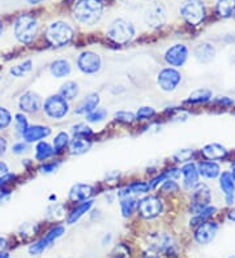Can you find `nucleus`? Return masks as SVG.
I'll return each mask as SVG.
<instances>
[{
  "instance_id": "1",
  "label": "nucleus",
  "mask_w": 235,
  "mask_h": 258,
  "mask_svg": "<svg viewBox=\"0 0 235 258\" xmlns=\"http://www.w3.org/2000/svg\"><path fill=\"white\" fill-rule=\"evenodd\" d=\"M73 17L85 26L96 25L102 17L104 4L101 0H77L73 6Z\"/></svg>"
},
{
  "instance_id": "2",
  "label": "nucleus",
  "mask_w": 235,
  "mask_h": 258,
  "mask_svg": "<svg viewBox=\"0 0 235 258\" xmlns=\"http://www.w3.org/2000/svg\"><path fill=\"white\" fill-rule=\"evenodd\" d=\"M44 37L53 47H63L72 42L75 32L67 22L55 21L47 26Z\"/></svg>"
},
{
  "instance_id": "3",
  "label": "nucleus",
  "mask_w": 235,
  "mask_h": 258,
  "mask_svg": "<svg viewBox=\"0 0 235 258\" xmlns=\"http://www.w3.org/2000/svg\"><path fill=\"white\" fill-rule=\"evenodd\" d=\"M16 39L22 44H30L34 42L38 34V22L30 15H21L16 19L13 26Z\"/></svg>"
},
{
  "instance_id": "4",
  "label": "nucleus",
  "mask_w": 235,
  "mask_h": 258,
  "mask_svg": "<svg viewBox=\"0 0 235 258\" xmlns=\"http://www.w3.org/2000/svg\"><path fill=\"white\" fill-rule=\"evenodd\" d=\"M135 26L124 19H116L110 22L106 30L107 37L118 44H127L131 42L132 38L135 37Z\"/></svg>"
},
{
  "instance_id": "5",
  "label": "nucleus",
  "mask_w": 235,
  "mask_h": 258,
  "mask_svg": "<svg viewBox=\"0 0 235 258\" xmlns=\"http://www.w3.org/2000/svg\"><path fill=\"white\" fill-rule=\"evenodd\" d=\"M180 15L190 25L198 26L207 17V8L201 0H185L180 6Z\"/></svg>"
},
{
  "instance_id": "6",
  "label": "nucleus",
  "mask_w": 235,
  "mask_h": 258,
  "mask_svg": "<svg viewBox=\"0 0 235 258\" xmlns=\"http://www.w3.org/2000/svg\"><path fill=\"white\" fill-rule=\"evenodd\" d=\"M42 110L47 117L53 120H62L68 115L69 104L68 101L64 99L60 94L50 95L44 99Z\"/></svg>"
},
{
  "instance_id": "7",
  "label": "nucleus",
  "mask_w": 235,
  "mask_h": 258,
  "mask_svg": "<svg viewBox=\"0 0 235 258\" xmlns=\"http://www.w3.org/2000/svg\"><path fill=\"white\" fill-rule=\"evenodd\" d=\"M163 202L157 196H147L137 202V213L145 221H152L163 213Z\"/></svg>"
},
{
  "instance_id": "8",
  "label": "nucleus",
  "mask_w": 235,
  "mask_h": 258,
  "mask_svg": "<svg viewBox=\"0 0 235 258\" xmlns=\"http://www.w3.org/2000/svg\"><path fill=\"white\" fill-rule=\"evenodd\" d=\"M180 82H182V73L172 67L163 68L157 75L158 88L165 93H171L176 90V88L180 85Z\"/></svg>"
},
{
  "instance_id": "9",
  "label": "nucleus",
  "mask_w": 235,
  "mask_h": 258,
  "mask_svg": "<svg viewBox=\"0 0 235 258\" xmlns=\"http://www.w3.org/2000/svg\"><path fill=\"white\" fill-rule=\"evenodd\" d=\"M76 66L84 75H97L102 68V59L93 51H84L77 56Z\"/></svg>"
},
{
  "instance_id": "10",
  "label": "nucleus",
  "mask_w": 235,
  "mask_h": 258,
  "mask_svg": "<svg viewBox=\"0 0 235 258\" xmlns=\"http://www.w3.org/2000/svg\"><path fill=\"white\" fill-rule=\"evenodd\" d=\"M210 200H212V195H210L209 186L207 184L199 183L192 189L191 205H190V210L192 214H198L199 211L209 206Z\"/></svg>"
},
{
  "instance_id": "11",
  "label": "nucleus",
  "mask_w": 235,
  "mask_h": 258,
  "mask_svg": "<svg viewBox=\"0 0 235 258\" xmlns=\"http://www.w3.org/2000/svg\"><path fill=\"white\" fill-rule=\"evenodd\" d=\"M190 50L184 43H175L170 46L165 52V61L172 68H182L187 63Z\"/></svg>"
},
{
  "instance_id": "12",
  "label": "nucleus",
  "mask_w": 235,
  "mask_h": 258,
  "mask_svg": "<svg viewBox=\"0 0 235 258\" xmlns=\"http://www.w3.org/2000/svg\"><path fill=\"white\" fill-rule=\"evenodd\" d=\"M64 227L63 226H55L54 228H51L49 232L44 235L42 239H39L38 241L33 242L30 246H29V254L31 255H38L41 254L42 252H44L49 246L53 244L55 240H58L59 237L63 236V233H64Z\"/></svg>"
},
{
  "instance_id": "13",
  "label": "nucleus",
  "mask_w": 235,
  "mask_h": 258,
  "mask_svg": "<svg viewBox=\"0 0 235 258\" xmlns=\"http://www.w3.org/2000/svg\"><path fill=\"white\" fill-rule=\"evenodd\" d=\"M218 223L213 221H207L204 223L199 224L196 231L194 233V237L196 240L198 244H201V245H207L209 244L212 240L216 237L217 232H218Z\"/></svg>"
},
{
  "instance_id": "14",
  "label": "nucleus",
  "mask_w": 235,
  "mask_h": 258,
  "mask_svg": "<svg viewBox=\"0 0 235 258\" xmlns=\"http://www.w3.org/2000/svg\"><path fill=\"white\" fill-rule=\"evenodd\" d=\"M145 21L152 28H161L167 21L166 11L161 4H153L145 12Z\"/></svg>"
},
{
  "instance_id": "15",
  "label": "nucleus",
  "mask_w": 235,
  "mask_h": 258,
  "mask_svg": "<svg viewBox=\"0 0 235 258\" xmlns=\"http://www.w3.org/2000/svg\"><path fill=\"white\" fill-rule=\"evenodd\" d=\"M180 173L183 176V186L187 190H192L195 186L198 185L200 181V173H199L198 170V164L192 163V162H188V163H184L180 168Z\"/></svg>"
},
{
  "instance_id": "16",
  "label": "nucleus",
  "mask_w": 235,
  "mask_h": 258,
  "mask_svg": "<svg viewBox=\"0 0 235 258\" xmlns=\"http://www.w3.org/2000/svg\"><path fill=\"white\" fill-rule=\"evenodd\" d=\"M219 188L223 193L225 202L227 205H232L235 200V181L230 171H223L219 175Z\"/></svg>"
},
{
  "instance_id": "17",
  "label": "nucleus",
  "mask_w": 235,
  "mask_h": 258,
  "mask_svg": "<svg viewBox=\"0 0 235 258\" xmlns=\"http://www.w3.org/2000/svg\"><path fill=\"white\" fill-rule=\"evenodd\" d=\"M149 246L157 252H165V253H172L174 250V241H172L171 236L167 233L158 232L154 233L149 237Z\"/></svg>"
},
{
  "instance_id": "18",
  "label": "nucleus",
  "mask_w": 235,
  "mask_h": 258,
  "mask_svg": "<svg viewBox=\"0 0 235 258\" xmlns=\"http://www.w3.org/2000/svg\"><path fill=\"white\" fill-rule=\"evenodd\" d=\"M19 107L24 112L35 113L41 108V97L34 92H26L21 95L19 101Z\"/></svg>"
},
{
  "instance_id": "19",
  "label": "nucleus",
  "mask_w": 235,
  "mask_h": 258,
  "mask_svg": "<svg viewBox=\"0 0 235 258\" xmlns=\"http://www.w3.org/2000/svg\"><path fill=\"white\" fill-rule=\"evenodd\" d=\"M96 189L90 184L77 183L69 190V200L73 202H84L88 201L91 196L94 195Z\"/></svg>"
},
{
  "instance_id": "20",
  "label": "nucleus",
  "mask_w": 235,
  "mask_h": 258,
  "mask_svg": "<svg viewBox=\"0 0 235 258\" xmlns=\"http://www.w3.org/2000/svg\"><path fill=\"white\" fill-rule=\"evenodd\" d=\"M51 135V129L44 125H29L26 131L22 133L24 141L31 144V142H39L41 140L46 139Z\"/></svg>"
},
{
  "instance_id": "21",
  "label": "nucleus",
  "mask_w": 235,
  "mask_h": 258,
  "mask_svg": "<svg viewBox=\"0 0 235 258\" xmlns=\"http://www.w3.org/2000/svg\"><path fill=\"white\" fill-rule=\"evenodd\" d=\"M100 103V94H97V93H89V94L85 95L84 99L76 106L75 112L77 113V115H89V113L93 112L94 110H97Z\"/></svg>"
},
{
  "instance_id": "22",
  "label": "nucleus",
  "mask_w": 235,
  "mask_h": 258,
  "mask_svg": "<svg viewBox=\"0 0 235 258\" xmlns=\"http://www.w3.org/2000/svg\"><path fill=\"white\" fill-rule=\"evenodd\" d=\"M201 154L207 158L208 161L216 162L226 159L229 151H227L225 146L219 145V144H208V145H205L201 149Z\"/></svg>"
},
{
  "instance_id": "23",
  "label": "nucleus",
  "mask_w": 235,
  "mask_h": 258,
  "mask_svg": "<svg viewBox=\"0 0 235 258\" xmlns=\"http://www.w3.org/2000/svg\"><path fill=\"white\" fill-rule=\"evenodd\" d=\"M194 54L195 57L198 59V61H200V63L203 64H208L214 59V56H216V47H214L213 44L208 43V42H204V43L198 44V46L195 47Z\"/></svg>"
},
{
  "instance_id": "24",
  "label": "nucleus",
  "mask_w": 235,
  "mask_h": 258,
  "mask_svg": "<svg viewBox=\"0 0 235 258\" xmlns=\"http://www.w3.org/2000/svg\"><path fill=\"white\" fill-rule=\"evenodd\" d=\"M198 170H199V173H200L201 176L205 177V179H217V177H219V175H221V167H219V164L217 163V162H213V161H204V162H200V163H198Z\"/></svg>"
},
{
  "instance_id": "25",
  "label": "nucleus",
  "mask_w": 235,
  "mask_h": 258,
  "mask_svg": "<svg viewBox=\"0 0 235 258\" xmlns=\"http://www.w3.org/2000/svg\"><path fill=\"white\" fill-rule=\"evenodd\" d=\"M72 72V66L68 60L58 59L50 64V73L55 79H66Z\"/></svg>"
},
{
  "instance_id": "26",
  "label": "nucleus",
  "mask_w": 235,
  "mask_h": 258,
  "mask_svg": "<svg viewBox=\"0 0 235 258\" xmlns=\"http://www.w3.org/2000/svg\"><path fill=\"white\" fill-rule=\"evenodd\" d=\"M216 12L221 19H231L235 16V0H217Z\"/></svg>"
},
{
  "instance_id": "27",
  "label": "nucleus",
  "mask_w": 235,
  "mask_h": 258,
  "mask_svg": "<svg viewBox=\"0 0 235 258\" xmlns=\"http://www.w3.org/2000/svg\"><path fill=\"white\" fill-rule=\"evenodd\" d=\"M91 142L89 139L85 137H75L72 141L69 142V151L72 155H81L85 154L90 149Z\"/></svg>"
},
{
  "instance_id": "28",
  "label": "nucleus",
  "mask_w": 235,
  "mask_h": 258,
  "mask_svg": "<svg viewBox=\"0 0 235 258\" xmlns=\"http://www.w3.org/2000/svg\"><path fill=\"white\" fill-rule=\"evenodd\" d=\"M93 204L94 202L91 201V200L81 202V204L78 205L77 208H75L72 211H71V213H69L68 218H67V223L68 224L76 223V222H77L78 219L82 217V215H85L89 210H90L91 206H93Z\"/></svg>"
},
{
  "instance_id": "29",
  "label": "nucleus",
  "mask_w": 235,
  "mask_h": 258,
  "mask_svg": "<svg viewBox=\"0 0 235 258\" xmlns=\"http://www.w3.org/2000/svg\"><path fill=\"white\" fill-rule=\"evenodd\" d=\"M213 97V93L210 92L209 89H198V90H195L194 93L190 94L188 99H185L187 103L191 104H201V103H207L212 99Z\"/></svg>"
},
{
  "instance_id": "30",
  "label": "nucleus",
  "mask_w": 235,
  "mask_h": 258,
  "mask_svg": "<svg viewBox=\"0 0 235 258\" xmlns=\"http://www.w3.org/2000/svg\"><path fill=\"white\" fill-rule=\"evenodd\" d=\"M78 92H80V88H78L77 82L67 81L66 84H63L62 88H60L59 94L62 95L64 99H67V101H73V99L78 95Z\"/></svg>"
},
{
  "instance_id": "31",
  "label": "nucleus",
  "mask_w": 235,
  "mask_h": 258,
  "mask_svg": "<svg viewBox=\"0 0 235 258\" xmlns=\"http://www.w3.org/2000/svg\"><path fill=\"white\" fill-rule=\"evenodd\" d=\"M55 154L54 153V148L50 145V144H47L46 141H39L38 142V145L35 146V159L39 162H43L46 159H49L50 157Z\"/></svg>"
},
{
  "instance_id": "32",
  "label": "nucleus",
  "mask_w": 235,
  "mask_h": 258,
  "mask_svg": "<svg viewBox=\"0 0 235 258\" xmlns=\"http://www.w3.org/2000/svg\"><path fill=\"white\" fill-rule=\"evenodd\" d=\"M69 142H71V139H69L68 133L66 132L58 133L53 141L54 153H55V154H60V153H63V151L66 150L67 146H69Z\"/></svg>"
},
{
  "instance_id": "33",
  "label": "nucleus",
  "mask_w": 235,
  "mask_h": 258,
  "mask_svg": "<svg viewBox=\"0 0 235 258\" xmlns=\"http://www.w3.org/2000/svg\"><path fill=\"white\" fill-rule=\"evenodd\" d=\"M31 70H33V61H31V59H26L21 63L13 66L10 70V73L13 77H19L20 79V77H24V76L28 75Z\"/></svg>"
},
{
  "instance_id": "34",
  "label": "nucleus",
  "mask_w": 235,
  "mask_h": 258,
  "mask_svg": "<svg viewBox=\"0 0 235 258\" xmlns=\"http://www.w3.org/2000/svg\"><path fill=\"white\" fill-rule=\"evenodd\" d=\"M120 211H122V215L124 218L131 217L132 213L135 211V209H137V200L135 197H124V199H120Z\"/></svg>"
},
{
  "instance_id": "35",
  "label": "nucleus",
  "mask_w": 235,
  "mask_h": 258,
  "mask_svg": "<svg viewBox=\"0 0 235 258\" xmlns=\"http://www.w3.org/2000/svg\"><path fill=\"white\" fill-rule=\"evenodd\" d=\"M217 209L214 208V206H207L205 209H203L201 211H199L198 214H195V217L192 218L191 222L190 223L192 224V226H199V224L204 223V222L209 221V218L212 217V215H214V213H216Z\"/></svg>"
},
{
  "instance_id": "36",
  "label": "nucleus",
  "mask_w": 235,
  "mask_h": 258,
  "mask_svg": "<svg viewBox=\"0 0 235 258\" xmlns=\"http://www.w3.org/2000/svg\"><path fill=\"white\" fill-rule=\"evenodd\" d=\"M195 151L192 149H182V150L176 151L175 154L172 155V159L176 163H188L194 158Z\"/></svg>"
},
{
  "instance_id": "37",
  "label": "nucleus",
  "mask_w": 235,
  "mask_h": 258,
  "mask_svg": "<svg viewBox=\"0 0 235 258\" xmlns=\"http://www.w3.org/2000/svg\"><path fill=\"white\" fill-rule=\"evenodd\" d=\"M29 126L28 119L24 113H16L15 115V128L17 135L22 136V133L25 132L26 128Z\"/></svg>"
},
{
  "instance_id": "38",
  "label": "nucleus",
  "mask_w": 235,
  "mask_h": 258,
  "mask_svg": "<svg viewBox=\"0 0 235 258\" xmlns=\"http://www.w3.org/2000/svg\"><path fill=\"white\" fill-rule=\"evenodd\" d=\"M91 133H93L91 129L84 123H78L72 126L73 137H85V139H89V136H91Z\"/></svg>"
},
{
  "instance_id": "39",
  "label": "nucleus",
  "mask_w": 235,
  "mask_h": 258,
  "mask_svg": "<svg viewBox=\"0 0 235 258\" xmlns=\"http://www.w3.org/2000/svg\"><path fill=\"white\" fill-rule=\"evenodd\" d=\"M107 117V111L105 108H97L89 115H86V120L89 123H101Z\"/></svg>"
},
{
  "instance_id": "40",
  "label": "nucleus",
  "mask_w": 235,
  "mask_h": 258,
  "mask_svg": "<svg viewBox=\"0 0 235 258\" xmlns=\"http://www.w3.org/2000/svg\"><path fill=\"white\" fill-rule=\"evenodd\" d=\"M12 123V113L6 107H0V131L7 129Z\"/></svg>"
},
{
  "instance_id": "41",
  "label": "nucleus",
  "mask_w": 235,
  "mask_h": 258,
  "mask_svg": "<svg viewBox=\"0 0 235 258\" xmlns=\"http://www.w3.org/2000/svg\"><path fill=\"white\" fill-rule=\"evenodd\" d=\"M156 115V110L153 107H148V106H144V107H140L136 112V119L137 120H149Z\"/></svg>"
},
{
  "instance_id": "42",
  "label": "nucleus",
  "mask_w": 235,
  "mask_h": 258,
  "mask_svg": "<svg viewBox=\"0 0 235 258\" xmlns=\"http://www.w3.org/2000/svg\"><path fill=\"white\" fill-rule=\"evenodd\" d=\"M179 184L176 183V180L174 179H167L165 180L162 183V185H161V190H162L163 193H176L179 192Z\"/></svg>"
},
{
  "instance_id": "43",
  "label": "nucleus",
  "mask_w": 235,
  "mask_h": 258,
  "mask_svg": "<svg viewBox=\"0 0 235 258\" xmlns=\"http://www.w3.org/2000/svg\"><path fill=\"white\" fill-rule=\"evenodd\" d=\"M114 117H115V120H118V121H122V123L125 124L132 123V121L136 119L135 115L132 112H129V111H118V112H115Z\"/></svg>"
},
{
  "instance_id": "44",
  "label": "nucleus",
  "mask_w": 235,
  "mask_h": 258,
  "mask_svg": "<svg viewBox=\"0 0 235 258\" xmlns=\"http://www.w3.org/2000/svg\"><path fill=\"white\" fill-rule=\"evenodd\" d=\"M167 179H169V173H167V171H165V172L160 173L158 176L153 177V179L149 181V185H151L152 189L157 188V186L160 185V184H162L163 181H165V180H167Z\"/></svg>"
},
{
  "instance_id": "45",
  "label": "nucleus",
  "mask_w": 235,
  "mask_h": 258,
  "mask_svg": "<svg viewBox=\"0 0 235 258\" xmlns=\"http://www.w3.org/2000/svg\"><path fill=\"white\" fill-rule=\"evenodd\" d=\"M28 150H29L28 142H25V141L16 142L15 145L12 146L13 154H24V153H26Z\"/></svg>"
},
{
  "instance_id": "46",
  "label": "nucleus",
  "mask_w": 235,
  "mask_h": 258,
  "mask_svg": "<svg viewBox=\"0 0 235 258\" xmlns=\"http://www.w3.org/2000/svg\"><path fill=\"white\" fill-rule=\"evenodd\" d=\"M58 168V163H55V162H51V163H44L43 166L41 167V171L43 173H50V172H54V171L57 170Z\"/></svg>"
},
{
  "instance_id": "47",
  "label": "nucleus",
  "mask_w": 235,
  "mask_h": 258,
  "mask_svg": "<svg viewBox=\"0 0 235 258\" xmlns=\"http://www.w3.org/2000/svg\"><path fill=\"white\" fill-rule=\"evenodd\" d=\"M214 102L218 104H222V106H232L234 104V101L230 99L229 97H218L214 99Z\"/></svg>"
},
{
  "instance_id": "48",
  "label": "nucleus",
  "mask_w": 235,
  "mask_h": 258,
  "mask_svg": "<svg viewBox=\"0 0 235 258\" xmlns=\"http://www.w3.org/2000/svg\"><path fill=\"white\" fill-rule=\"evenodd\" d=\"M7 148H8V141L4 137H0V157H3L6 154Z\"/></svg>"
},
{
  "instance_id": "49",
  "label": "nucleus",
  "mask_w": 235,
  "mask_h": 258,
  "mask_svg": "<svg viewBox=\"0 0 235 258\" xmlns=\"http://www.w3.org/2000/svg\"><path fill=\"white\" fill-rule=\"evenodd\" d=\"M8 173V166L4 162H0V177Z\"/></svg>"
},
{
  "instance_id": "50",
  "label": "nucleus",
  "mask_w": 235,
  "mask_h": 258,
  "mask_svg": "<svg viewBox=\"0 0 235 258\" xmlns=\"http://www.w3.org/2000/svg\"><path fill=\"white\" fill-rule=\"evenodd\" d=\"M7 246V239L3 236H0V252H3Z\"/></svg>"
},
{
  "instance_id": "51",
  "label": "nucleus",
  "mask_w": 235,
  "mask_h": 258,
  "mask_svg": "<svg viewBox=\"0 0 235 258\" xmlns=\"http://www.w3.org/2000/svg\"><path fill=\"white\" fill-rule=\"evenodd\" d=\"M227 219L231 222H235V208H232L231 210H229V213H227Z\"/></svg>"
},
{
  "instance_id": "52",
  "label": "nucleus",
  "mask_w": 235,
  "mask_h": 258,
  "mask_svg": "<svg viewBox=\"0 0 235 258\" xmlns=\"http://www.w3.org/2000/svg\"><path fill=\"white\" fill-rule=\"evenodd\" d=\"M29 4H38V3H42L44 0H26Z\"/></svg>"
},
{
  "instance_id": "53",
  "label": "nucleus",
  "mask_w": 235,
  "mask_h": 258,
  "mask_svg": "<svg viewBox=\"0 0 235 258\" xmlns=\"http://www.w3.org/2000/svg\"><path fill=\"white\" fill-rule=\"evenodd\" d=\"M0 258H10V253L7 252H0Z\"/></svg>"
},
{
  "instance_id": "54",
  "label": "nucleus",
  "mask_w": 235,
  "mask_h": 258,
  "mask_svg": "<svg viewBox=\"0 0 235 258\" xmlns=\"http://www.w3.org/2000/svg\"><path fill=\"white\" fill-rule=\"evenodd\" d=\"M231 175H232V179H234V181H235V167H232V170H231Z\"/></svg>"
},
{
  "instance_id": "55",
  "label": "nucleus",
  "mask_w": 235,
  "mask_h": 258,
  "mask_svg": "<svg viewBox=\"0 0 235 258\" xmlns=\"http://www.w3.org/2000/svg\"><path fill=\"white\" fill-rule=\"evenodd\" d=\"M2 33H3V22L0 21V35H2Z\"/></svg>"
},
{
  "instance_id": "56",
  "label": "nucleus",
  "mask_w": 235,
  "mask_h": 258,
  "mask_svg": "<svg viewBox=\"0 0 235 258\" xmlns=\"http://www.w3.org/2000/svg\"><path fill=\"white\" fill-rule=\"evenodd\" d=\"M229 258H235V255H232V257H229Z\"/></svg>"
}]
</instances>
